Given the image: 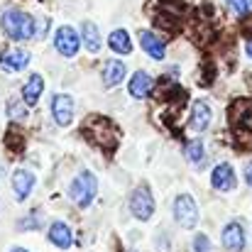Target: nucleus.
<instances>
[{
  "mask_svg": "<svg viewBox=\"0 0 252 252\" xmlns=\"http://www.w3.org/2000/svg\"><path fill=\"white\" fill-rule=\"evenodd\" d=\"M81 132H84L91 142H95L100 150H105L108 155H110V152L118 147V142H120V130H118V125H115L110 118L91 115L84 123Z\"/></svg>",
  "mask_w": 252,
  "mask_h": 252,
  "instance_id": "obj_1",
  "label": "nucleus"
},
{
  "mask_svg": "<svg viewBox=\"0 0 252 252\" xmlns=\"http://www.w3.org/2000/svg\"><path fill=\"white\" fill-rule=\"evenodd\" d=\"M0 27L2 32L10 37V39H32L37 34V22L32 15L22 12V10H5L2 17H0Z\"/></svg>",
  "mask_w": 252,
  "mask_h": 252,
  "instance_id": "obj_2",
  "label": "nucleus"
},
{
  "mask_svg": "<svg viewBox=\"0 0 252 252\" xmlns=\"http://www.w3.org/2000/svg\"><path fill=\"white\" fill-rule=\"evenodd\" d=\"M95 191H98V179L93 176V171H81L76 179H74V184H71V189H69V196L74 198V203L76 206H91V201L95 198Z\"/></svg>",
  "mask_w": 252,
  "mask_h": 252,
  "instance_id": "obj_3",
  "label": "nucleus"
},
{
  "mask_svg": "<svg viewBox=\"0 0 252 252\" xmlns=\"http://www.w3.org/2000/svg\"><path fill=\"white\" fill-rule=\"evenodd\" d=\"M130 211L137 220H150L152 213H155V198H152V191L150 186H137L130 196Z\"/></svg>",
  "mask_w": 252,
  "mask_h": 252,
  "instance_id": "obj_4",
  "label": "nucleus"
},
{
  "mask_svg": "<svg viewBox=\"0 0 252 252\" xmlns=\"http://www.w3.org/2000/svg\"><path fill=\"white\" fill-rule=\"evenodd\" d=\"M174 218L181 228H193L198 223V206L189 193H181L174 201Z\"/></svg>",
  "mask_w": 252,
  "mask_h": 252,
  "instance_id": "obj_5",
  "label": "nucleus"
},
{
  "mask_svg": "<svg viewBox=\"0 0 252 252\" xmlns=\"http://www.w3.org/2000/svg\"><path fill=\"white\" fill-rule=\"evenodd\" d=\"M54 47H57L59 54H64V57H74V54L79 52V47H81V39H79V34H76L74 27L64 25V27H59L57 34H54Z\"/></svg>",
  "mask_w": 252,
  "mask_h": 252,
  "instance_id": "obj_6",
  "label": "nucleus"
},
{
  "mask_svg": "<svg viewBox=\"0 0 252 252\" xmlns=\"http://www.w3.org/2000/svg\"><path fill=\"white\" fill-rule=\"evenodd\" d=\"M52 115H54V120H57L59 125L66 127V125L74 120V100H71V95L57 93L54 100H52Z\"/></svg>",
  "mask_w": 252,
  "mask_h": 252,
  "instance_id": "obj_7",
  "label": "nucleus"
},
{
  "mask_svg": "<svg viewBox=\"0 0 252 252\" xmlns=\"http://www.w3.org/2000/svg\"><path fill=\"white\" fill-rule=\"evenodd\" d=\"M223 245H225V250L230 252H240L245 248V228H243V223L233 220V223H228L223 228Z\"/></svg>",
  "mask_w": 252,
  "mask_h": 252,
  "instance_id": "obj_8",
  "label": "nucleus"
},
{
  "mask_svg": "<svg viewBox=\"0 0 252 252\" xmlns=\"http://www.w3.org/2000/svg\"><path fill=\"white\" fill-rule=\"evenodd\" d=\"M27 64H30V54L25 49H5L0 54L2 71H22Z\"/></svg>",
  "mask_w": 252,
  "mask_h": 252,
  "instance_id": "obj_9",
  "label": "nucleus"
},
{
  "mask_svg": "<svg viewBox=\"0 0 252 252\" xmlns=\"http://www.w3.org/2000/svg\"><path fill=\"white\" fill-rule=\"evenodd\" d=\"M211 184H213V189H218V191H230V189H235V171H233V167H230L228 162L218 164V167L213 169V174H211Z\"/></svg>",
  "mask_w": 252,
  "mask_h": 252,
  "instance_id": "obj_10",
  "label": "nucleus"
},
{
  "mask_svg": "<svg viewBox=\"0 0 252 252\" xmlns=\"http://www.w3.org/2000/svg\"><path fill=\"white\" fill-rule=\"evenodd\" d=\"M140 44H142V49L152 57V59H164V54H167V47H164V42L155 34V32H150V30H140Z\"/></svg>",
  "mask_w": 252,
  "mask_h": 252,
  "instance_id": "obj_11",
  "label": "nucleus"
},
{
  "mask_svg": "<svg viewBox=\"0 0 252 252\" xmlns=\"http://www.w3.org/2000/svg\"><path fill=\"white\" fill-rule=\"evenodd\" d=\"M125 74H127V66H125V62H118V59H110V62H105L103 64V84L105 88H113V86H118L123 79H125Z\"/></svg>",
  "mask_w": 252,
  "mask_h": 252,
  "instance_id": "obj_12",
  "label": "nucleus"
},
{
  "mask_svg": "<svg viewBox=\"0 0 252 252\" xmlns=\"http://www.w3.org/2000/svg\"><path fill=\"white\" fill-rule=\"evenodd\" d=\"M49 240H52V245H57L59 250H66V248H71V243H74L71 228H69L66 223H62V220L52 223V228H49Z\"/></svg>",
  "mask_w": 252,
  "mask_h": 252,
  "instance_id": "obj_13",
  "label": "nucleus"
},
{
  "mask_svg": "<svg viewBox=\"0 0 252 252\" xmlns=\"http://www.w3.org/2000/svg\"><path fill=\"white\" fill-rule=\"evenodd\" d=\"M152 86H155V81H152V76L147 71H135L127 88H130V95L132 98H147L152 93Z\"/></svg>",
  "mask_w": 252,
  "mask_h": 252,
  "instance_id": "obj_14",
  "label": "nucleus"
},
{
  "mask_svg": "<svg viewBox=\"0 0 252 252\" xmlns=\"http://www.w3.org/2000/svg\"><path fill=\"white\" fill-rule=\"evenodd\" d=\"M208 125H211V108H208V103L196 100L193 110H191V130L193 132H203Z\"/></svg>",
  "mask_w": 252,
  "mask_h": 252,
  "instance_id": "obj_15",
  "label": "nucleus"
},
{
  "mask_svg": "<svg viewBox=\"0 0 252 252\" xmlns=\"http://www.w3.org/2000/svg\"><path fill=\"white\" fill-rule=\"evenodd\" d=\"M12 189H15L17 198H27L34 189V174L27 171V169H17L15 176H12Z\"/></svg>",
  "mask_w": 252,
  "mask_h": 252,
  "instance_id": "obj_16",
  "label": "nucleus"
},
{
  "mask_svg": "<svg viewBox=\"0 0 252 252\" xmlns=\"http://www.w3.org/2000/svg\"><path fill=\"white\" fill-rule=\"evenodd\" d=\"M42 93H44V79H42L39 74H32V76L25 81V86H22V100H25L27 105H34Z\"/></svg>",
  "mask_w": 252,
  "mask_h": 252,
  "instance_id": "obj_17",
  "label": "nucleus"
},
{
  "mask_svg": "<svg viewBox=\"0 0 252 252\" xmlns=\"http://www.w3.org/2000/svg\"><path fill=\"white\" fill-rule=\"evenodd\" d=\"M108 44H110V49L118 52V54H130V52H132V42H130V32H127V30H115V32H110Z\"/></svg>",
  "mask_w": 252,
  "mask_h": 252,
  "instance_id": "obj_18",
  "label": "nucleus"
},
{
  "mask_svg": "<svg viewBox=\"0 0 252 252\" xmlns=\"http://www.w3.org/2000/svg\"><path fill=\"white\" fill-rule=\"evenodd\" d=\"M81 34H84V44L88 52H98L100 49V37H98V30L93 22H84L81 25Z\"/></svg>",
  "mask_w": 252,
  "mask_h": 252,
  "instance_id": "obj_19",
  "label": "nucleus"
},
{
  "mask_svg": "<svg viewBox=\"0 0 252 252\" xmlns=\"http://www.w3.org/2000/svg\"><path fill=\"white\" fill-rule=\"evenodd\" d=\"M203 155H206V150H203V142L201 140H191L189 145H186V157H189V162L191 164H203Z\"/></svg>",
  "mask_w": 252,
  "mask_h": 252,
  "instance_id": "obj_20",
  "label": "nucleus"
},
{
  "mask_svg": "<svg viewBox=\"0 0 252 252\" xmlns=\"http://www.w3.org/2000/svg\"><path fill=\"white\" fill-rule=\"evenodd\" d=\"M7 115H10V120H15V123L27 120V108H25V100L12 98V100L7 103Z\"/></svg>",
  "mask_w": 252,
  "mask_h": 252,
  "instance_id": "obj_21",
  "label": "nucleus"
},
{
  "mask_svg": "<svg viewBox=\"0 0 252 252\" xmlns=\"http://www.w3.org/2000/svg\"><path fill=\"white\" fill-rule=\"evenodd\" d=\"M5 137H7V140H5V145H7L12 152H20V150L25 147V137L20 135V130H17V127H10Z\"/></svg>",
  "mask_w": 252,
  "mask_h": 252,
  "instance_id": "obj_22",
  "label": "nucleus"
},
{
  "mask_svg": "<svg viewBox=\"0 0 252 252\" xmlns=\"http://www.w3.org/2000/svg\"><path fill=\"white\" fill-rule=\"evenodd\" d=\"M225 5H228L235 15H248L252 10V0H225Z\"/></svg>",
  "mask_w": 252,
  "mask_h": 252,
  "instance_id": "obj_23",
  "label": "nucleus"
},
{
  "mask_svg": "<svg viewBox=\"0 0 252 252\" xmlns=\"http://www.w3.org/2000/svg\"><path fill=\"white\" fill-rule=\"evenodd\" d=\"M193 250L196 252H211V240L206 235H196L193 238Z\"/></svg>",
  "mask_w": 252,
  "mask_h": 252,
  "instance_id": "obj_24",
  "label": "nucleus"
},
{
  "mask_svg": "<svg viewBox=\"0 0 252 252\" xmlns=\"http://www.w3.org/2000/svg\"><path fill=\"white\" fill-rule=\"evenodd\" d=\"M47 30H49V20H42V22H39V27H37V34H34V37H37V39H42V37L47 34Z\"/></svg>",
  "mask_w": 252,
  "mask_h": 252,
  "instance_id": "obj_25",
  "label": "nucleus"
},
{
  "mask_svg": "<svg viewBox=\"0 0 252 252\" xmlns=\"http://www.w3.org/2000/svg\"><path fill=\"white\" fill-rule=\"evenodd\" d=\"M245 179H248V184L252 186V162L248 164V167H245Z\"/></svg>",
  "mask_w": 252,
  "mask_h": 252,
  "instance_id": "obj_26",
  "label": "nucleus"
},
{
  "mask_svg": "<svg viewBox=\"0 0 252 252\" xmlns=\"http://www.w3.org/2000/svg\"><path fill=\"white\" fill-rule=\"evenodd\" d=\"M248 57H252V39L248 42Z\"/></svg>",
  "mask_w": 252,
  "mask_h": 252,
  "instance_id": "obj_27",
  "label": "nucleus"
},
{
  "mask_svg": "<svg viewBox=\"0 0 252 252\" xmlns=\"http://www.w3.org/2000/svg\"><path fill=\"white\" fill-rule=\"evenodd\" d=\"M12 252H27V250H22V248H15V250H12Z\"/></svg>",
  "mask_w": 252,
  "mask_h": 252,
  "instance_id": "obj_28",
  "label": "nucleus"
}]
</instances>
